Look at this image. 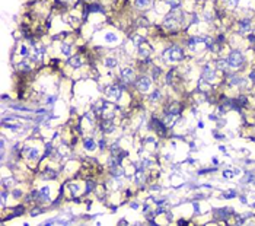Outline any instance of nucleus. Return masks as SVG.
<instances>
[{"instance_id":"obj_34","label":"nucleus","mask_w":255,"mask_h":226,"mask_svg":"<svg viewBox=\"0 0 255 226\" xmlns=\"http://www.w3.org/2000/svg\"><path fill=\"white\" fill-rule=\"evenodd\" d=\"M143 181H144V175H143V172H137L136 175V184H143Z\"/></svg>"},{"instance_id":"obj_25","label":"nucleus","mask_w":255,"mask_h":226,"mask_svg":"<svg viewBox=\"0 0 255 226\" xmlns=\"http://www.w3.org/2000/svg\"><path fill=\"white\" fill-rule=\"evenodd\" d=\"M61 52H63L66 57H70V54H71V47H70V44H63V45H61Z\"/></svg>"},{"instance_id":"obj_23","label":"nucleus","mask_w":255,"mask_h":226,"mask_svg":"<svg viewBox=\"0 0 255 226\" xmlns=\"http://www.w3.org/2000/svg\"><path fill=\"white\" fill-rule=\"evenodd\" d=\"M13 184H15V178H12V176L3 178V179H1V185H3L4 188H7V187H10V185H13Z\"/></svg>"},{"instance_id":"obj_9","label":"nucleus","mask_w":255,"mask_h":226,"mask_svg":"<svg viewBox=\"0 0 255 226\" xmlns=\"http://www.w3.org/2000/svg\"><path fill=\"white\" fill-rule=\"evenodd\" d=\"M39 201H50V187H42L39 190V197H38Z\"/></svg>"},{"instance_id":"obj_3","label":"nucleus","mask_w":255,"mask_h":226,"mask_svg":"<svg viewBox=\"0 0 255 226\" xmlns=\"http://www.w3.org/2000/svg\"><path fill=\"white\" fill-rule=\"evenodd\" d=\"M227 63H229V67H233V69L240 67L242 63H243V55H242V52L236 51V50L230 51L229 57H227Z\"/></svg>"},{"instance_id":"obj_36","label":"nucleus","mask_w":255,"mask_h":226,"mask_svg":"<svg viewBox=\"0 0 255 226\" xmlns=\"http://www.w3.org/2000/svg\"><path fill=\"white\" fill-rule=\"evenodd\" d=\"M89 10H90V12H102V7L99 4H93V6L89 7Z\"/></svg>"},{"instance_id":"obj_11","label":"nucleus","mask_w":255,"mask_h":226,"mask_svg":"<svg viewBox=\"0 0 255 226\" xmlns=\"http://www.w3.org/2000/svg\"><path fill=\"white\" fill-rule=\"evenodd\" d=\"M45 54V48L44 47H36V48H34V54H32V60H35V61H39L41 60V57Z\"/></svg>"},{"instance_id":"obj_37","label":"nucleus","mask_w":255,"mask_h":226,"mask_svg":"<svg viewBox=\"0 0 255 226\" xmlns=\"http://www.w3.org/2000/svg\"><path fill=\"white\" fill-rule=\"evenodd\" d=\"M19 52H20V55L26 57V55H28V47H26V45H22L20 50H19Z\"/></svg>"},{"instance_id":"obj_16","label":"nucleus","mask_w":255,"mask_h":226,"mask_svg":"<svg viewBox=\"0 0 255 226\" xmlns=\"http://www.w3.org/2000/svg\"><path fill=\"white\" fill-rule=\"evenodd\" d=\"M103 64H105L106 67H109V69H114V67H117V66H118V60H117V58H114V57H108V58H105Z\"/></svg>"},{"instance_id":"obj_13","label":"nucleus","mask_w":255,"mask_h":226,"mask_svg":"<svg viewBox=\"0 0 255 226\" xmlns=\"http://www.w3.org/2000/svg\"><path fill=\"white\" fill-rule=\"evenodd\" d=\"M137 51H138V55H141V57H147V55L153 51V48L152 47H149V45H140V47L137 48Z\"/></svg>"},{"instance_id":"obj_4","label":"nucleus","mask_w":255,"mask_h":226,"mask_svg":"<svg viewBox=\"0 0 255 226\" xmlns=\"http://www.w3.org/2000/svg\"><path fill=\"white\" fill-rule=\"evenodd\" d=\"M152 86V79L149 76H138L136 79V87L141 92H147Z\"/></svg>"},{"instance_id":"obj_43","label":"nucleus","mask_w":255,"mask_h":226,"mask_svg":"<svg viewBox=\"0 0 255 226\" xmlns=\"http://www.w3.org/2000/svg\"><path fill=\"white\" fill-rule=\"evenodd\" d=\"M159 73H160V69H159V67H154V69H153V77H157Z\"/></svg>"},{"instance_id":"obj_14","label":"nucleus","mask_w":255,"mask_h":226,"mask_svg":"<svg viewBox=\"0 0 255 226\" xmlns=\"http://www.w3.org/2000/svg\"><path fill=\"white\" fill-rule=\"evenodd\" d=\"M83 146H85V149L87 152H93V150L96 149V141L93 139H86L85 141H83Z\"/></svg>"},{"instance_id":"obj_44","label":"nucleus","mask_w":255,"mask_h":226,"mask_svg":"<svg viewBox=\"0 0 255 226\" xmlns=\"http://www.w3.org/2000/svg\"><path fill=\"white\" fill-rule=\"evenodd\" d=\"M233 174H235V172H232V171H224V172H223V175H224L226 178H230V176H233Z\"/></svg>"},{"instance_id":"obj_46","label":"nucleus","mask_w":255,"mask_h":226,"mask_svg":"<svg viewBox=\"0 0 255 226\" xmlns=\"http://www.w3.org/2000/svg\"><path fill=\"white\" fill-rule=\"evenodd\" d=\"M235 195H236V192L235 191H230V192H227V194H224L226 198H230V197H235Z\"/></svg>"},{"instance_id":"obj_53","label":"nucleus","mask_w":255,"mask_h":226,"mask_svg":"<svg viewBox=\"0 0 255 226\" xmlns=\"http://www.w3.org/2000/svg\"><path fill=\"white\" fill-rule=\"evenodd\" d=\"M251 79L255 82V71H252V73H251Z\"/></svg>"},{"instance_id":"obj_45","label":"nucleus","mask_w":255,"mask_h":226,"mask_svg":"<svg viewBox=\"0 0 255 226\" xmlns=\"http://www.w3.org/2000/svg\"><path fill=\"white\" fill-rule=\"evenodd\" d=\"M20 195H22V191H20V190H15V191H13V197H16V198H19Z\"/></svg>"},{"instance_id":"obj_22","label":"nucleus","mask_w":255,"mask_h":226,"mask_svg":"<svg viewBox=\"0 0 255 226\" xmlns=\"http://www.w3.org/2000/svg\"><path fill=\"white\" fill-rule=\"evenodd\" d=\"M134 4H136L138 9H144L150 4V0H134Z\"/></svg>"},{"instance_id":"obj_7","label":"nucleus","mask_w":255,"mask_h":226,"mask_svg":"<svg viewBox=\"0 0 255 226\" xmlns=\"http://www.w3.org/2000/svg\"><path fill=\"white\" fill-rule=\"evenodd\" d=\"M101 130L103 133H112V131L115 130V124H114L112 120H106V118H105L101 124Z\"/></svg>"},{"instance_id":"obj_47","label":"nucleus","mask_w":255,"mask_h":226,"mask_svg":"<svg viewBox=\"0 0 255 226\" xmlns=\"http://www.w3.org/2000/svg\"><path fill=\"white\" fill-rule=\"evenodd\" d=\"M41 211H42L41 209H35V210H32V211H31V216H36V214H39Z\"/></svg>"},{"instance_id":"obj_18","label":"nucleus","mask_w":255,"mask_h":226,"mask_svg":"<svg viewBox=\"0 0 255 226\" xmlns=\"http://www.w3.org/2000/svg\"><path fill=\"white\" fill-rule=\"evenodd\" d=\"M103 39H105V42L112 44V42H117L118 41V36H117V34H114V32H106L105 36H103Z\"/></svg>"},{"instance_id":"obj_52","label":"nucleus","mask_w":255,"mask_h":226,"mask_svg":"<svg viewBox=\"0 0 255 226\" xmlns=\"http://www.w3.org/2000/svg\"><path fill=\"white\" fill-rule=\"evenodd\" d=\"M130 207H131V209H138V204H137V203H131Z\"/></svg>"},{"instance_id":"obj_30","label":"nucleus","mask_w":255,"mask_h":226,"mask_svg":"<svg viewBox=\"0 0 255 226\" xmlns=\"http://www.w3.org/2000/svg\"><path fill=\"white\" fill-rule=\"evenodd\" d=\"M55 101H57V95H50V96L45 98V104H48V105H52Z\"/></svg>"},{"instance_id":"obj_55","label":"nucleus","mask_w":255,"mask_h":226,"mask_svg":"<svg viewBox=\"0 0 255 226\" xmlns=\"http://www.w3.org/2000/svg\"><path fill=\"white\" fill-rule=\"evenodd\" d=\"M119 225H127V222H125V220L122 219V220H119Z\"/></svg>"},{"instance_id":"obj_21","label":"nucleus","mask_w":255,"mask_h":226,"mask_svg":"<svg viewBox=\"0 0 255 226\" xmlns=\"http://www.w3.org/2000/svg\"><path fill=\"white\" fill-rule=\"evenodd\" d=\"M160 96H162V95H160V90H153L152 93L149 95V101H150V102H156V101L160 99Z\"/></svg>"},{"instance_id":"obj_50","label":"nucleus","mask_w":255,"mask_h":226,"mask_svg":"<svg viewBox=\"0 0 255 226\" xmlns=\"http://www.w3.org/2000/svg\"><path fill=\"white\" fill-rule=\"evenodd\" d=\"M16 213H15V214H20V211H23V207H20V206H19V207H16Z\"/></svg>"},{"instance_id":"obj_17","label":"nucleus","mask_w":255,"mask_h":226,"mask_svg":"<svg viewBox=\"0 0 255 226\" xmlns=\"http://www.w3.org/2000/svg\"><path fill=\"white\" fill-rule=\"evenodd\" d=\"M39 157V152H38V149H35V147H29L28 149V159L29 160H36Z\"/></svg>"},{"instance_id":"obj_26","label":"nucleus","mask_w":255,"mask_h":226,"mask_svg":"<svg viewBox=\"0 0 255 226\" xmlns=\"http://www.w3.org/2000/svg\"><path fill=\"white\" fill-rule=\"evenodd\" d=\"M175 117H176L175 114H169V112H168V114L165 115V118H163V122H165V124H172V122H175Z\"/></svg>"},{"instance_id":"obj_2","label":"nucleus","mask_w":255,"mask_h":226,"mask_svg":"<svg viewBox=\"0 0 255 226\" xmlns=\"http://www.w3.org/2000/svg\"><path fill=\"white\" fill-rule=\"evenodd\" d=\"M163 55H166L169 61H181V60L184 58V51H182L181 47L172 45V47H169L166 51H163Z\"/></svg>"},{"instance_id":"obj_56","label":"nucleus","mask_w":255,"mask_h":226,"mask_svg":"<svg viewBox=\"0 0 255 226\" xmlns=\"http://www.w3.org/2000/svg\"><path fill=\"white\" fill-rule=\"evenodd\" d=\"M150 225H152V226H156V225H157V223H156L154 220H150Z\"/></svg>"},{"instance_id":"obj_48","label":"nucleus","mask_w":255,"mask_h":226,"mask_svg":"<svg viewBox=\"0 0 255 226\" xmlns=\"http://www.w3.org/2000/svg\"><path fill=\"white\" fill-rule=\"evenodd\" d=\"M160 213H165V209H163V207H157L156 211H154V214H160Z\"/></svg>"},{"instance_id":"obj_15","label":"nucleus","mask_w":255,"mask_h":226,"mask_svg":"<svg viewBox=\"0 0 255 226\" xmlns=\"http://www.w3.org/2000/svg\"><path fill=\"white\" fill-rule=\"evenodd\" d=\"M111 175H112V178L118 179L121 176H124V169L119 168V165L118 166H112V168H111Z\"/></svg>"},{"instance_id":"obj_10","label":"nucleus","mask_w":255,"mask_h":226,"mask_svg":"<svg viewBox=\"0 0 255 226\" xmlns=\"http://www.w3.org/2000/svg\"><path fill=\"white\" fill-rule=\"evenodd\" d=\"M67 63L71 66V67H80L82 64H83V61H82V58H80V55H73V57H70L67 60Z\"/></svg>"},{"instance_id":"obj_1","label":"nucleus","mask_w":255,"mask_h":226,"mask_svg":"<svg viewBox=\"0 0 255 226\" xmlns=\"http://www.w3.org/2000/svg\"><path fill=\"white\" fill-rule=\"evenodd\" d=\"M181 22H182V13H181L179 10L173 9L169 15L165 17V20H163V26H165V28H168V29H175Z\"/></svg>"},{"instance_id":"obj_35","label":"nucleus","mask_w":255,"mask_h":226,"mask_svg":"<svg viewBox=\"0 0 255 226\" xmlns=\"http://www.w3.org/2000/svg\"><path fill=\"white\" fill-rule=\"evenodd\" d=\"M226 1V4L229 6V7H236L239 3V0H224Z\"/></svg>"},{"instance_id":"obj_29","label":"nucleus","mask_w":255,"mask_h":226,"mask_svg":"<svg viewBox=\"0 0 255 226\" xmlns=\"http://www.w3.org/2000/svg\"><path fill=\"white\" fill-rule=\"evenodd\" d=\"M54 176H55V172L51 171V169H47V171L42 174V178H48V179H52Z\"/></svg>"},{"instance_id":"obj_8","label":"nucleus","mask_w":255,"mask_h":226,"mask_svg":"<svg viewBox=\"0 0 255 226\" xmlns=\"http://www.w3.org/2000/svg\"><path fill=\"white\" fill-rule=\"evenodd\" d=\"M214 71H213V69L210 67V66H204L203 69V79L204 80H207V82H210V80H213L214 79Z\"/></svg>"},{"instance_id":"obj_39","label":"nucleus","mask_w":255,"mask_h":226,"mask_svg":"<svg viewBox=\"0 0 255 226\" xmlns=\"http://www.w3.org/2000/svg\"><path fill=\"white\" fill-rule=\"evenodd\" d=\"M6 200H7V191H1V204H4L6 203Z\"/></svg>"},{"instance_id":"obj_6","label":"nucleus","mask_w":255,"mask_h":226,"mask_svg":"<svg viewBox=\"0 0 255 226\" xmlns=\"http://www.w3.org/2000/svg\"><path fill=\"white\" fill-rule=\"evenodd\" d=\"M121 79L124 83H131L134 80V71L131 67H124L121 70Z\"/></svg>"},{"instance_id":"obj_54","label":"nucleus","mask_w":255,"mask_h":226,"mask_svg":"<svg viewBox=\"0 0 255 226\" xmlns=\"http://www.w3.org/2000/svg\"><path fill=\"white\" fill-rule=\"evenodd\" d=\"M153 141H154V139H153V137H149V139H147V143H153Z\"/></svg>"},{"instance_id":"obj_28","label":"nucleus","mask_w":255,"mask_h":226,"mask_svg":"<svg viewBox=\"0 0 255 226\" xmlns=\"http://www.w3.org/2000/svg\"><path fill=\"white\" fill-rule=\"evenodd\" d=\"M6 128H9V130H13V131H16V130H19L20 128V125L19 124H6V122H1Z\"/></svg>"},{"instance_id":"obj_51","label":"nucleus","mask_w":255,"mask_h":226,"mask_svg":"<svg viewBox=\"0 0 255 226\" xmlns=\"http://www.w3.org/2000/svg\"><path fill=\"white\" fill-rule=\"evenodd\" d=\"M194 210H195V213H198V211H200V206H198L197 203H194Z\"/></svg>"},{"instance_id":"obj_19","label":"nucleus","mask_w":255,"mask_h":226,"mask_svg":"<svg viewBox=\"0 0 255 226\" xmlns=\"http://www.w3.org/2000/svg\"><path fill=\"white\" fill-rule=\"evenodd\" d=\"M240 83H245L240 77H238L236 74H229V85H230V86H232V85H233V86H235V85H240Z\"/></svg>"},{"instance_id":"obj_33","label":"nucleus","mask_w":255,"mask_h":226,"mask_svg":"<svg viewBox=\"0 0 255 226\" xmlns=\"http://www.w3.org/2000/svg\"><path fill=\"white\" fill-rule=\"evenodd\" d=\"M169 114H175V115H178V112H179V108H178V105L175 104V105H170V108H169V111H168Z\"/></svg>"},{"instance_id":"obj_38","label":"nucleus","mask_w":255,"mask_h":226,"mask_svg":"<svg viewBox=\"0 0 255 226\" xmlns=\"http://www.w3.org/2000/svg\"><path fill=\"white\" fill-rule=\"evenodd\" d=\"M98 146H99V149H101V150H103V149H105V146H106V140L101 139L99 141H98Z\"/></svg>"},{"instance_id":"obj_24","label":"nucleus","mask_w":255,"mask_h":226,"mask_svg":"<svg viewBox=\"0 0 255 226\" xmlns=\"http://www.w3.org/2000/svg\"><path fill=\"white\" fill-rule=\"evenodd\" d=\"M19 69L25 70V71H31V64H29V60H22L19 63Z\"/></svg>"},{"instance_id":"obj_5","label":"nucleus","mask_w":255,"mask_h":226,"mask_svg":"<svg viewBox=\"0 0 255 226\" xmlns=\"http://www.w3.org/2000/svg\"><path fill=\"white\" fill-rule=\"evenodd\" d=\"M121 95H122V89H121V86L117 85V83L106 87V96H108V98L118 101L119 98H121Z\"/></svg>"},{"instance_id":"obj_32","label":"nucleus","mask_w":255,"mask_h":226,"mask_svg":"<svg viewBox=\"0 0 255 226\" xmlns=\"http://www.w3.org/2000/svg\"><path fill=\"white\" fill-rule=\"evenodd\" d=\"M10 108L17 109V111H26V112H32V109H29V108H25V106H19V105H10Z\"/></svg>"},{"instance_id":"obj_49","label":"nucleus","mask_w":255,"mask_h":226,"mask_svg":"<svg viewBox=\"0 0 255 226\" xmlns=\"http://www.w3.org/2000/svg\"><path fill=\"white\" fill-rule=\"evenodd\" d=\"M204 19H205V20H211V19H213V16H211V13H208V12H207V13L204 15Z\"/></svg>"},{"instance_id":"obj_31","label":"nucleus","mask_w":255,"mask_h":226,"mask_svg":"<svg viewBox=\"0 0 255 226\" xmlns=\"http://www.w3.org/2000/svg\"><path fill=\"white\" fill-rule=\"evenodd\" d=\"M68 188H70V192H71L73 195H76V194L79 192V185H77V184H70Z\"/></svg>"},{"instance_id":"obj_20","label":"nucleus","mask_w":255,"mask_h":226,"mask_svg":"<svg viewBox=\"0 0 255 226\" xmlns=\"http://www.w3.org/2000/svg\"><path fill=\"white\" fill-rule=\"evenodd\" d=\"M133 42H134V45L140 47V45H143L146 42V38L141 36V35H136V36H133Z\"/></svg>"},{"instance_id":"obj_27","label":"nucleus","mask_w":255,"mask_h":226,"mask_svg":"<svg viewBox=\"0 0 255 226\" xmlns=\"http://www.w3.org/2000/svg\"><path fill=\"white\" fill-rule=\"evenodd\" d=\"M217 67L221 70H227L229 69V63H227V60H219L217 61Z\"/></svg>"},{"instance_id":"obj_12","label":"nucleus","mask_w":255,"mask_h":226,"mask_svg":"<svg viewBox=\"0 0 255 226\" xmlns=\"http://www.w3.org/2000/svg\"><path fill=\"white\" fill-rule=\"evenodd\" d=\"M249 29H251V22H249L248 19H245V20H240V22H239V32H240V34L248 32Z\"/></svg>"},{"instance_id":"obj_42","label":"nucleus","mask_w":255,"mask_h":226,"mask_svg":"<svg viewBox=\"0 0 255 226\" xmlns=\"http://www.w3.org/2000/svg\"><path fill=\"white\" fill-rule=\"evenodd\" d=\"M85 117L87 118V121L93 122V114H90V112H87V114H85Z\"/></svg>"},{"instance_id":"obj_40","label":"nucleus","mask_w":255,"mask_h":226,"mask_svg":"<svg viewBox=\"0 0 255 226\" xmlns=\"http://www.w3.org/2000/svg\"><path fill=\"white\" fill-rule=\"evenodd\" d=\"M152 163H153V162L150 160V159H144V160H143V166H144V168H149Z\"/></svg>"},{"instance_id":"obj_41","label":"nucleus","mask_w":255,"mask_h":226,"mask_svg":"<svg viewBox=\"0 0 255 226\" xmlns=\"http://www.w3.org/2000/svg\"><path fill=\"white\" fill-rule=\"evenodd\" d=\"M86 187H87V188H86V192H89V191H90V190H93V187H95V184H93V182H90V181H89V182H87V185H86Z\"/></svg>"}]
</instances>
